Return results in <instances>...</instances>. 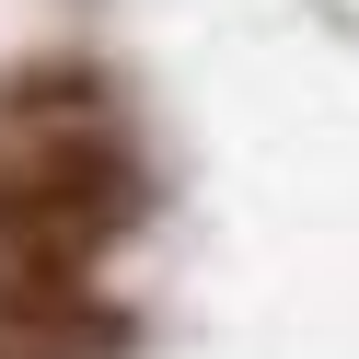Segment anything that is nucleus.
<instances>
[{
  "label": "nucleus",
  "instance_id": "f257e3e1",
  "mask_svg": "<svg viewBox=\"0 0 359 359\" xmlns=\"http://www.w3.org/2000/svg\"><path fill=\"white\" fill-rule=\"evenodd\" d=\"M116 220H128V174L81 163V151L0 163V290L81 302V255H93Z\"/></svg>",
  "mask_w": 359,
  "mask_h": 359
}]
</instances>
